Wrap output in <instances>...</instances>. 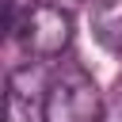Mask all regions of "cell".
I'll use <instances>...</instances> for the list:
<instances>
[{
	"mask_svg": "<svg viewBox=\"0 0 122 122\" xmlns=\"http://www.w3.org/2000/svg\"><path fill=\"white\" fill-rule=\"evenodd\" d=\"M8 27L19 38V46L38 61L61 57L72 42V15L57 4H46V0L27 4L23 11H15V4H11L8 8Z\"/></svg>",
	"mask_w": 122,
	"mask_h": 122,
	"instance_id": "6da1fadb",
	"label": "cell"
},
{
	"mask_svg": "<svg viewBox=\"0 0 122 122\" xmlns=\"http://www.w3.org/2000/svg\"><path fill=\"white\" fill-rule=\"evenodd\" d=\"M46 122H103V99L95 80L80 65H65L50 80Z\"/></svg>",
	"mask_w": 122,
	"mask_h": 122,
	"instance_id": "7a4b0ae2",
	"label": "cell"
},
{
	"mask_svg": "<svg viewBox=\"0 0 122 122\" xmlns=\"http://www.w3.org/2000/svg\"><path fill=\"white\" fill-rule=\"evenodd\" d=\"M46 99L50 84L38 65H19L8 76V95H4V122H46Z\"/></svg>",
	"mask_w": 122,
	"mask_h": 122,
	"instance_id": "3957f363",
	"label": "cell"
},
{
	"mask_svg": "<svg viewBox=\"0 0 122 122\" xmlns=\"http://www.w3.org/2000/svg\"><path fill=\"white\" fill-rule=\"evenodd\" d=\"M103 122H122V84L111 92V99L103 103Z\"/></svg>",
	"mask_w": 122,
	"mask_h": 122,
	"instance_id": "277c9868",
	"label": "cell"
}]
</instances>
